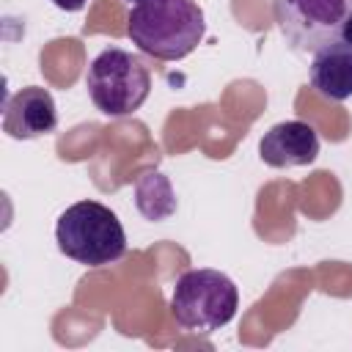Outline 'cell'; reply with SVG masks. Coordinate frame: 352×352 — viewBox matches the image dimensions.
Wrapping results in <instances>:
<instances>
[{
  "label": "cell",
  "mask_w": 352,
  "mask_h": 352,
  "mask_svg": "<svg viewBox=\"0 0 352 352\" xmlns=\"http://www.w3.org/2000/svg\"><path fill=\"white\" fill-rule=\"evenodd\" d=\"M204 33L206 16L195 0H140L126 16L129 41L157 60L187 58Z\"/></svg>",
  "instance_id": "obj_1"
},
{
  "label": "cell",
  "mask_w": 352,
  "mask_h": 352,
  "mask_svg": "<svg viewBox=\"0 0 352 352\" xmlns=\"http://www.w3.org/2000/svg\"><path fill=\"white\" fill-rule=\"evenodd\" d=\"M58 250L85 267H104L126 256V231L118 214L99 201H77L55 223Z\"/></svg>",
  "instance_id": "obj_2"
},
{
  "label": "cell",
  "mask_w": 352,
  "mask_h": 352,
  "mask_svg": "<svg viewBox=\"0 0 352 352\" xmlns=\"http://www.w3.org/2000/svg\"><path fill=\"white\" fill-rule=\"evenodd\" d=\"M239 308L236 283L220 270H187L176 278L170 314L182 330L209 336L226 327Z\"/></svg>",
  "instance_id": "obj_3"
},
{
  "label": "cell",
  "mask_w": 352,
  "mask_h": 352,
  "mask_svg": "<svg viewBox=\"0 0 352 352\" xmlns=\"http://www.w3.org/2000/svg\"><path fill=\"white\" fill-rule=\"evenodd\" d=\"M85 88L99 113L124 118L140 110L148 99L151 72L140 55L121 47H107L91 60L85 72Z\"/></svg>",
  "instance_id": "obj_4"
},
{
  "label": "cell",
  "mask_w": 352,
  "mask_h": 352,
  "mask_svg": "<svg viewBox=\"0 0 352 352\" xmlns=\"http://www.w3.org/2000/svg\"><path fill=\"white\" fill-rule=\"evenodd\" d=\"M352 0H272V16L294 52L314 55L322 47L338 41Z\"/></svg>",
  "instance_id": "obj_5"
},
{
  "label": "cell",
  "mask_w": 352,
  "mask_h": 352,
  "mask_svg": "<svg viewBox=\"0 0 352 352\" xmlns=\"http://www.w3.org/2000/svg\"><path fill=\"white\" fill-rule=\"evenodd\" d=\"M58 126L55 96L41 85H25L6 99L3 132L14 140H33L52 135Z\"/></svg>",
  "instance_id": "obj_6"
},
{
  "label": "cell",
  "mask_w": 352,
  "mask_h": 352,
  "mask_svg": "<svg viewBox=\"0 0 352 352\" xmlns=\"http://www.w3.org/2000/svg\"><path fill=\"white\" fill-rule=\"evenodd\" d=\"M258 157L270 168H300L319 157V135L305 121H280L270 126L258 143Z\"/></svg>",
  "instance_id": "obj_7"
},
{
  "label": "cell",
  "mask_w": 352,
  "mask_h": 352,
  "mask_svg": "<svg viewBox=\"0 0 352 352\" xmlns=\"http://www.w3.org/2000/svg\"><path fill=\"white\" fill-rule=\"evenodd\" d=\"M308 80L311 88L330 102L352 99V47L344 41H333L314 52Z\"/></svg>",
  "instance_id": "obj_8"
},
{
  "label": "cell",
  "mask_w": 352,
  "mask_h": 352,
  "mask_svg": "<svg viewBox=\"0 0 352 352\" xmlns=\"http://www.w3.org/2000/svg\"><path fill=\"white\" fill-rule=\"evenodd\" d=\"M55 8H60V11H82L85 6H88V0H50Z\"/></svg>",
  "instance_id": "obj_9"
},
{
  "label": "cell",
  "mask_w": 352,
  "mask_h": 352,
  "mask_svg": "<svg viewBox=\"0 0 352 352\" xmlns=\"http://www.w3.org/2000/svg\"><path fill=\"white\" fill-rule=\"evenodd\" d=\"M338 41H344V44L352 47V14H349V19H346V25H344V30H341V36H338Z\"/></svg>",
  "instance_id": "obj_10"
},
{
  "label": "cell",
  "mask_w": 352,
  "mask_h": 352,
  "mask_svg": "<svg viewBox=\"0 0 352 352\" xmlns=\"http://www.w3.org/2000/svg\"><path fill=\"white\" fill-rule=\"evenodd\" d=\"M126 3H140V0H126Z\"/></svg>",
  "instance_id": "obj_11"
}]
</instances>
